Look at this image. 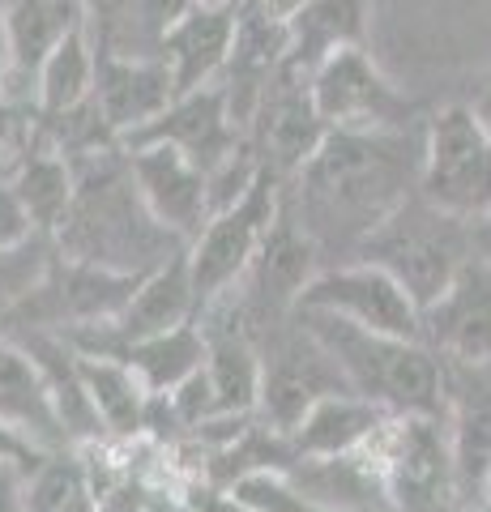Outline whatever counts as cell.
Instances as JSON below:
<instances>
[{
	"instance_id": "cell-1",
	"label": "cell",
	"mask_w": 491,
	"mask_h": 512,
	"mask_svg": "<svg viewBox=\"0 0 491 512\" xmlns=\"http://www.w3.org/2000/svg\"><path fill=\"white\" fill-rule=\"evenodd\" d=\"M427 124L410 128H329L287 192L304 231L316 239L321 256H351L363 248L380 222L393 218L419 192Z\"/></svg>"
},
{
	"instance_id": "cell-2",
	"label": "cell",
	"mask_w": 491,
	"mask_h": 512,
	"mask_svg": "<svg viewBox=\"0 0 491 512\" xmlns=\"http://www.w3.org/2000/svg\"><path fill=\"white\" fill-rule=\"evenodd\" d=\"M73 175L77 197L65 227L56 231L60 256L112 269V274L150 278L154 269H163L171 256L188 248L176 231H167L150 214L124 146L73 158Z\"/></svg>"
},
{
	"instance_id": "cell-3",
	"label": "cell",
	"mask_w": 491,
	"mask_h": 512,
	"mask_svg": "<svg viewBox=\"0 0 491 512\" xmlns=\"http://www.w3.org/2000/svg\"><path fill=\"white\" fill-rule=\"evenodd\" d=\"M295 312L329 346L355 393L372 397L389 414H449L445 363L427 342L372 333L329 312Z\"/></svg>"
},
{
	"instance_id": "cell-4",
	"label": "cell",
	"mask_w": 491,
	"mask_h": 512,
	"mask_svg": "<svg viewBox=\"0 0 491 512\" xmlns=\"http://www.w3.org/2000/svg\"><path fill=\"white\" fill-rule=\"evenodd\" d=\"M470 256H474L470 222L436 210L432 201H423L415 192L398 214L385 218L363 239L355 261H372L380 269H389L419 308H432L453 286V278L462 274Z\"/></svg>"
},
{
	"instance_id": "cell-5",
	"label": "cell",
	"mask_w": 491,
	"mask_h": 512,
	"mask_svg": "<svg viewBox=\"0 0 491 512\" xmlns=\"http://www.w3.org/2000/svg\"><path fill=\"white\" fill-rule=\"evenodd\" d=\"M393 512H466L449 414H393L368 444Z\"/></svg>"
},
{
	"instance_id": "cell-6",
	"label": "cell",
	"mask_w": 491,
	"mask_h": 512,
	"mask_svg": "<svg viewBox=\"0 0 491 512\" xmlns=\"http://www.w3.org/2000/svg\"><path fill=\"white\" fill-rule=\"evenodd\" d=\"M419 197L462 222L491 214V133L470 103L440 107L427 120Z\"/></svg>"
},
{
	"instance_id": "cell-7",
	"label": "cell",
	"mask_w": 491,
	"mask_h": 512,
	"mask_svg": "<svg viewBox=\"0 0 491 512\" xmlns=\"http://www.w3.org/2000/svg\"><path fill=\"white\" fill-rule=\"evenodd\" d=\"M282 192H287V180H278L274 171L257 175V184L235 205L218 210L205 231L188 244V269H193V291H197V308L205 312L214 299L231 295V286H240L252 256L261 252L269 227L282 210Z\"/></svg>"
},
{
	"instance_id": "cell-8",
	"label": "cell",
	"mask_w": 491,
	"mask_h": 512,
	"mask_svg": "<svg viewBox=\"0 0 491 512\" xmlns=\"http://www.w3.org/2000/svg\"><path fill=\"white\" fill-rule=\"evenodd\" d=\"M295 308L329 312V316L351 320L359 329L423 342V308L410 299V291L389 274V269H380L372 261L321 269V274L304 286V295H299Z\"/></svg>"
},
{
	"instance_id": "cell-9",
	"label": "cell",
	"mask_w": 491,
	"mask_h": 512,
	"mask_svg": "<svg viewBox=\"0 0 491 512\" xmlns=\"http://www.w3.org/2000/svg\"><path fill=\"white\" fill-rule=\"evenodd\" d=\"M312 99L329 128H410L419 124V103L380 73L368 47H342L312 69Z\"/></svg>"
},
{
	"instance_id": "cell-10",
	"label": "cell",
	"mask_w": 491,
	"mask_h": 512,
	"mask_svg": "<svg viewBox=\"0 0 491 512\" xmlns=\"http://www.w3.org/2000/svg\"><path fill=\"white\" fill-rule=\"evenodd\" d=\"M265 376H261V423H269L282 436L304 423V414L329 393L351 389V380L338 367V359L329 355V346L299 320L295 312V329L278 333V342L265 350Z\"/></svg>"
},
{
	"instance_id": "cell-11",
	"label": "cell",
	"mask_w": 491,
	"mask_h": 512,
	"mask_svg": "<svg viewBox=\"0 0 491 512\" xmlns=\"http://www.w3.org/2000/svg\"><path fill=\"white\" fill-rule=\"evenodd\" d=\"M325 137H329V124L316 111L312 77L304 69H295L291 60H282V69L261 90V103L248 124V146L257 154V163L265 171H274L278 180H291L321 150Z\"/></svg>"
},
{
	"instance_id": "cell-12",
	"label": "cell",
	"mask_w": 491,
	"mask_h": 512,
	"mask_svg": "<svg viewBox=\"0 0 491 512\" xmlns=\"http://www.w3.org/2000/svg\"><path fill=\"white\" fill-rule=\"evenodd\" d=\"M201 308H197V291H193V269H188V248L176 252L163 269H154L150 278H141L137 295L124 303V312L99 325H77L65 329V338L86 350V355H112L120 359L133 342H146L154 333H167L176 325H188Z\"/></svg>"
},
{
	"instance_id": "cell-13",
	"label": "cell",
	"mask_w": 491,
	"mask_h": 512,
	"mask_svg": "<svg viewBox=\"0 0 491 512\" xmlns=\"http://www.w3.org/2000/svg\"><path fill=\"white\" fill-rule=\"evenodd\" d=\"M321 248L316 239L304 231L295 205H291V192H282V210L269 227L261 252L252 256L248 274H244V312L252 320V329L261 325H282V316L295 312L304 286L321 274Z\"/></svg>"
},
{
	"instance_id": "cell-14",
	"label": "cell",
	"mask_w": 491,
	"mask_h": 512,
	"mask_svg": "<svg viewBox=\"0 0 491 512\" xmlns=\"http://www.w3.org/2000/svg\"><path fill=\"white\" fill-rule=\"evenodd\" d=\"M176 146L184 158L214 175L223 163H231L235 154L248 146L244 128L235 124L231 116V103H227V90L223 86H201V90H188V94H176L163 116L150 120L146 128H137L133 137H124V150L133 146Z\"/></svg>"
},
{
	"instance_id": "cell-15",
	"label": "cell",
	"mask_w": 491,
	"mask_h": 512,
	"mask_svg": "<svg viewBox=\"0 0 491 512\" xmlns=\"http://www.w3.org/2000/svg\"><path fill=\"white\" fill-rule=\"evenodd\" d=\"M129 167H133V180L146 197L150 214L163 222L167 231H176L184 244L205 231V222L214 218L210 210V180L205 171L184 158L176 146H133L129 150Z\"/></svg>"
},
{
	"instance_id": "cell-16",
	"label": "cell",
	"mask_w": 491,
	"mask_h": 512,
	"mask_svg": "<svg viewBox=\"0 0 491 512\" xmlns=\"http://www.w3.org/2000/svg\"><path fill=\"white\" fill-rule=\"evenodd\" d=\"M9 26V77L0 103L35 107V82L43 60L86 26V0H5Z\"/></svg>"
},
{
	"instance_id": "cell-17",
	"label": "cell",
	"mask_w": 491,
	"mask_h": 512,
	"mask_svg": "<svg viewBox=\"0 0 491 512\" xmlns=\"http://www.w3.org/2000/svg\"><path fill=\"white\" fill-rule=\"evenodd\" d=\"M423 342L445 363H491V265L470 256L449 291L423 308Z\"/></svg>"
},
{
	"instance_id": "cell-18",
	"label": "cell",
	"mask_w": 491,
	"mask_h": 512,
	"mask_svg": "<svg viewBox=\"0 0 491 512\" xmlns=\"http://www.w3.org/2000/svg\"><path fill=\"white\" fill-rule=\"evenodd\" d=\"M99 52V47H94ZM94 103H99L107 128L120 137H133L176 103V77L163 56H112L99 52L94 69Z\"/></svg>"
},
{
	"instance_id": "cell-19",
	"label": "cell",
	"mask_w": 491,
	"mask_h": 512,
	"mask_svg": "<svg viewBox=\"0 0 491 512\" xmlns=\"http://www.w3.org/2000/svg\"><path fill=\"white\" fill-rule=\"evenodd\" d=\"M235 26H240L235 0H193L180 13L163 39V60L176 77V94L214 86L223 77L235 47Z\"/></svg>"
},
{
	"instance_id": "cell-20",
	"label": "cell",
	"mask_w": 491,
	"mask_h": 512,
	"mask_svg": "<svg viewBox=\"0 0 491 512\" xmlns=\"http://www.w3.org/2000/svg\"><path fill=\"white\" fill-rule=\"evenodd\" d=\"M0 423H9L43 453H69L73 448L65 423H60L56 397L47 389V376L13 338H0Z\"/></svg>"
},
{
	"instance_id": "cell-21",
	"label": "cell",
	"mask_w": 491,
	"mask_h": 512,
	"mask_svg": "<svg viewBox=\"0 0 491 512\" xmlns=\"http://www.w3.org/2000/svg\"><path fill=\"white\" fill-rule=\"evenodd\" d=\"M393 414L385 406H376L372 397H363L355 389H342V393H329L321 397L304 423L291 431V444L299 457H351L363 453Z\"/></svg>"
},
{
	"instance_id": "cell-22",
	"label": "cell",
	"mask_w": 491,
	"mask_h": 512,
	"mask_svg": "<svg viewBox=\"0 0 491 512\" xmlns=\"http://www.w3.org/2000/svg\"><path fill=\"white\" fill-rule=\"evenodd\" d=\"M193 0H86V30L99 52L163 56V39Z\"/></svg>"
},
{
	"instance_id": "cell-23",
	"label": "cell",
	"mask_w": 491,
	"mask_h": 512,
	"mask_svg": "<svg viewBox=\"0 0 491 512\" xmlns=\"http://www.w3.org/2000/svg\"><path fill=\"white\" fill-rule=\"evenodd\" d=\"M368 13L372 0H304L291 13V52L295 69H312L342 47H368Z\"/></svg>"
},
{
	"instance_id": "cell-24",
	"label": "cell",
	"mask_w": 491,
	"mask_h": 512,
	"mask_svg": "<svg viewBox=\"0 0 491 512\" xmlns=\"http://www.w3.org/2000/svg\"><path fill=\"white\" fill-rule=\"evenodd\" d=\"M77 367H82V384H86L94 410H99L107 436H116V440L146 436L150 393L137 380L133 367L112 355H86V350H77Z\"/></svg>"
},
{
	"instance_id": "cell-25",
	"label": "cell",
	"mask_w": 491,
	"mask_h": 512,
	"mask_svg": "<svg viewBox=\"0 0 491 512\" xmlns=\"http://www.w3.org/2000/svg\"><path fill=\"white\" fill-rule=\"evenodd\" d=\"M13 188L22 192V201H26V210L30 218H35V227L39 235H56L60 227H65V218L73 210V197H77V175H73V163L60 150H52L43 141H39L26 150V158L18 167H13Z\"/></svg>"
},
{
	"instance_id": "cell-26",
	"label": "cell",
	"mask_w": 491,
	"mask_h": 512,
	"mask_svg": "<svg viewBox=\"0 0 491 512\" xmlns=\"http://www.w3.org/2000/svg\"><path fill=\"white\" fill-rule=\"evenodd\" d=\"M124 363L137 372V380L146 384V393H176L188 376H197L205 359H210V342H205V329H197L193 320L176 325L167 333H154L146 342H133L120 355Z\"/></svg>"
},
{
	"instance_id": "cell-27",
	"label": "cell",
	"mask_w": 491,
	"mask_h": 512,
	"mask_svg": "<svg viewBox=\"0 0 491 512\" xmlns=\"http://www.w3.org/2000/svg\"><path fill=\"white\" fill-rule=\"evenodd\" d=\"M94 69H99V52L86 26H77L73 35L43 60L39 82H35V107L43 116H60L94 99Z\"/></svg>"
},
{
	"instance_id": "cell-28",
	"label": "cell",
	"mask_w": 491,
	"mask_h": 512,
	"mask_svg": "<svg viewBox=\"0 0 491 512\" xmlns=\"http://www.w3.org/2000/svg\"><path fill=\"white\" fill-rule=\"evenodd\" d=\"M231 491L240 495L252 512H338L321 500H312L308 491H299L282 470H257V474L240 478Z\"/></svg>"
},
{
	"instance_id": "cell-29",
	"label": "cell",
	"mask_w": 491,
	"mask_h": 512,
	"mask_svg": "<svg viewBox=\"0 0 491 512\" xmlns=\"http://www.w3.org/2000/svg\"><path fill=\"white\" fill-rule=\"evenodd\" d=\"M30 239H39V227L26 210L22 192L13 188V180H0V252L30 248Z\"/></svg>"
},
{
	"instance_id": "cell-30",
	"label": "cell",
	"mask_w": 491,
	"mask_h": 512,
	"mask_svg": "<svg viewBox=\"0 0 491 512\" xmlns=\"http://www.w3.org/2000/svg\"><path fill=\"white\" fill-rule=\"evenodd\" d=\"M90 491L99 495V512H150V491L137 478H120V483H107V487L90 483Z\"/></svg>"
},
{
	"instance_id": "cell-31",
	"label": "cell",
	"mask_w": 491,
	"mask_h": 512,
	"mask_svg": "<svg viewBox=\"0 0 491 512\" xmlns=\"http://www.w3.org/2000/svg\"><path fill=\"white\" fill-rule=\"evenodd\" d=\"M0 512H30V470L0 461Z\"/></svg>"
},
{
	"instance_id": "cell-32",
	"label": "cell",
	"mask_w": 491,
	"mask_h": 512,
	"mask_svg": "<svg viewBox=\"0 0 491 512\" xmlns=\"http://www.w3.org/2000/svg\"><path fill=\"white\" fill-rule=\"evenodd\" d=\"M47 457L52 453H43L39 444H30L26 436H18L9 423H0V461H18V466H26L30 474H35Z\"/></svg>"
},
{
	"instance_id": "cell-33",
	"label": "cell",
	"mask_w": 491,
	"mask_h": 512,
	"mask_svg": "<svg viewBox=\"0 0 491 512\" xmlns=\"http://www.w3.org/2000/svg\"><path fill=\"white\" fill-rule=\"evenodd\" d=\"M193 512H252L240 495H235L231 487H214V483H205V487H197L193 495L184 500Z\"/></svg>"
},
{
	"instance_id": "cell-34",
	"label": "cell",
	"mask_w": 491,
	"mask_h": 512,
	"mask_svg": "<svg viewBox=\"0 0 491 512\" xmlns=\"http://www.w3.org/2000/svg\"><path fill=\"white\" fill-rule=\"evenodd\" d=\"M470 244H474V256H479L483 265H491V214L470 222Z\"/></svg>"
},
{
	"instance_id": "cell-35",
	"label": "cell",
	"mask_w": 491,
	"mask_h": 512,
	"mask_svg": "<svg viewBox=\"0 0 491 512\" xmlns=\"http://www.w3.org/2000/svg\"><path fill=\"white\" fill-rule=\"evenodd\" d=\"M9 77V26H5V0H0V94H5Z\"/></svg>"
},
{
	"instance_id": "cell-36",
	"label": "cell",
	"mask_w": 491,
	"mask_h": 512,
	"mask_svg": "<svg viewBox=\"0 0 491 512\" xmlns=\"http://www.w3.org/2000/svg\"><path fill=\"white\" fill-rule=\"evenodd\" d=\"M65 512H99V495H94V491H90V483H86L82 491H77V495H73V504H69Z\"/></svg>"
},
{
	"instance_id": "cell-37",
	"label": "cell",
	"mask_w": 491,
	"mask_h": 512,
	"mask_svg": "<svg viewBox=\"0 0 491 512\" xmlns=\"http://www.w3.org/2000/svg\"><path fill=\"white\" fill-rule=\"evenodd\" d=\"M470 107L479 111V120L487 124V133H491V86H483V94H479V99H474Z\"/></svg>"
},
{
	"instance_id": "cell-38",
	"label": "cell",
	"mask_w": 491,
	"mask_h": 512,
	"mask_svg": "<svg viewBox=\"0 0 491 512\" xmlns=\"http://www.w3.org/2000/svg\"><path fill=\"white\" fill-rule=\"evenodd\" d=\"M150 512H167V495H150Z\"/></svg>"
},
{
	"instance_id": "cell-39",
	"label": "cell",
	"mask_w": 491,
	"mask_h": 512,
	"mask_svg": "<svg viewBox=\"0 0 491 512\" xmlns=\"http://www.w3.org/2000/svg\"><path fill=\"white\" fill-rule=\"evenodd\" d=\"M474 512H491V500H483V504H479V508H474Z\"/></svg>"
}]
</instances>
